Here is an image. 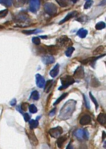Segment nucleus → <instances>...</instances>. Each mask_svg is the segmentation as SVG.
<instances>
[{"label":"nucleus","mask_w":106,"mask_h":149,"mask_svg":"<svg viewBox=\"0 0 106 149\" xmlns=\"http://www.w3.org/2000/svg\"><path fill=\"white\" fill-rule=\"evenodd\" d=\"M56 1L62 7H67L70 4V0H56Z\"/></svg>","instance_id":"obj_21"},{"label":"nucleus","mask_w":106,"mask_h":149,"mask_svg":"<svg viewBox=\"0 0 106 149\" xmlns=\"http://www.w3.org/2000/svg\"><path fill=\"white\" fill-rule=\"evenodd\" d=\"M53 80H49L46 82V83L45 84L44 86V91L46 93H48L50 90V89L52 87L53 85Z\"/></svg>","instance_id":"obj_18"},{"label":"nucleus","mask_w":106,"mask_h":149,"mask_svg":"<svg viewBox=\"0 0 106 149\" xmlns=\"http://www.w3.org/2000/svg\"><path fill=\"white\" fill-rule=\"evenodd\" d=\"M84 98L85 103V105H86V108L88 109H90V102H89V100L88 99V98L87 96H86L85 95H84Z\"/></svg>","instance_id":"obj_36"},{"label":"nucleus","mask_w":106,"mask_h":149,"mask_svg":"<svg viewBox=\"0 0 106 149\" xmlns=\"http://www.w3.org/2000/svg\"><path fill=\"white\" fill-rule=\"evenodd\" d=\"M15 22L24 23L28 20V15L25 13L20 12L15 16Z\"/></svg>","instance_id":"obj_8"},{"label":"nucleus","mask_w":106,"mask_h":149,"mask_svg":"<svg viewBox=\"0 0 106 149\" xmlns=\"http://www.w3.org/2000/svg\"><path fill=\"white\" fill-rule=\"evenodd\" d=\"M41 31L37 30V29H33V30H24L22 31V33L24 34H25L26 35H31V34H36L37 33L41 32Z\"/></svg>","instance_id":"obj_28"},{"label":"nucleus","mask_w":106,"mask_h":149,"mask_svg":"<svg viewBox=\"0 0 106 149\" xmlns=\"http://www.w3.org/2000/svg\"><path fill=\"white\" fill-rule=\"evenodd\" d=\"M77 14V11H73L71 13H68L67 15L66 16V17L63 20H62L61 21L59 22V24H62L66 22H67L68 20H69L70 19H72V17H74V16H76V15Z\"/></svg>","instance_id":"obj_16"},{"label":"nucleus","mask_w":106,"mask_h":149,"mask_svg":"<svg viewBox=\"0 0 106 149\" xmlns=\"http://www.w3.org/2000/svg\"><path fill=\"white\" fill-rule=\"evenodd\" d=\"M59 49V47L56 45V46H48L46 47V52L49 53L51 55H57L58 53V50Z\"/></svg>","instance_id":"obj_13"},{"label":"nucleus","mask_w":106,"mask_h":149,"mask_svg":"<svg viewBox=\"0 0 106 149\" xmlns=\"http://www.w3.org/2000/svg\"><path fill=\"white\" fill-rule=\"evenodd\" d=\"M40 37L42 38H43V39H44V38H47V37L46 36H41Z\"/></svg>","instance_id":"obj_49"},{"label":"nucleus","mask_w":106,"mask_h":149,"mask_svg":"<svg viewBox=\"0 0 106 149\" xmlns=\"http://www.w3.org/2000/svg\"><path fill=\"white\" fill-rule=\"evenodd\" d=\"M31 98H32L33 100H38L39 99V92L37 91H36V90H35L34 91H33L32 94H31Z\"/></svg>","instance_id":"obj_31"},{"label":"nucleus","mask_w":106,"mask_h":149,"mask_svg":"<svg viewBox=\"0 0 106 149\" xmlns=\"http://www.w3.org/2000/svg\"><path fill=\"white\" fill-rule=\"evenodd\" d=\"M106 55V54H104V55L98 56V57H94L87 58L86 59H85V60H84L82 61V62H83V64H85V65L90 63V65H91V66H92L93 67H94V65L95 64L96 61L97 60H98V59L101 58L102 57H104V56H105Z\"/></svg>","instance_id":"obj_10"},{"label":"nucleus","mask_w":106,"mask_h":149,"mask_svg":"<svg viewBox=\"0 0 106 149\" xmlns=\"http://www.w3.org/2000/svg\"><path fill=\"white\" fill-rule=\"evenodd\" d=\"M77 102L74 100H69L60 110L58 118L62 120H66L71 118L76 109Z\"/></svg>","instance_id":"obj_1"},{"label":"nucleus","mask_w":106,"mask_h":149,"mask_svg":"<svg viewBox=\"0 0 106 149\" xmlns=\"http://www.w3.org/2000/svg\"><path fill=\"white\" fill-rule=\"evenodd\" d=\"M106 4V0H103L99 4L100 6H104Z\"/></svg>","instance_id":"obj_45"},{"label":"nucleus","mask_w":106,"mask_h":149,"mask_svg":"<svg viewBox=\"0 0 106 149\" xmlns=\"http://www.w3.org/2000/svg\"><path fill=\"white\" fill-rule=\"evenodd\" d=\"M63 132V128L59 126L52 128L49 130V135L54 138H58Z\"/></svg>","instance_id":"obj_6"},{"label":"nucleus","mask_w":106,"mask_h":149,"mask_svg":"<svg viewBox=\"0 0 106 149\" xmlns=\"http://www.w3.org/2000/svg\"><path fill=\"white\" fill-rule=\"evenodd\" d=\"M88 34V31L86 29L84 28H81L77 32V35L81 38H84Z\"/></svg>","instance_id":"obj_24"},{"label":"nucleus","mask_w":106,"mask_h":149,"mask_svg":"<svg viewBox=\"0 0 106 149\" xmlns=\"http://www.w3.org/2000/svg\"><path fill=\"white\" fill-rule=\"evenodd\" d=\"M59 64H57L54 67L51 69L50 71L49 74L50 76L53 77V78H55L59 74Z\"/></svg>","instance_id":"obj_17"},{"label":"nucleus","mask_w":106,"mask_h":149,"mask_svg":"<svg viewBox=\"0 0 106 149\" xmlns=\"http://www.w3.org/2000/svg\"><path fill=\"white\" fill-rule=\"evenodd\" d=\"M91 121H92V118H91L90 116L88 115H85L81 118L79 122L82 126H85V125L90 123Z\"/></svg>","instance_id":"obj_14"},{"label":"nucleus","mask_w":106,"mask_h":149,"mask_svg":"<svg viewBox=\"0 0 106 149\" xmlns=\"http://www.w3.org/2000/svg\"><path fill=\"white\" fill-rule=\"evenodd\" d=\"M29 112L32 113V114H35L37 112V108L34 105V104H32L28 107Z\"/></svg>","instance_id":"obj_33"},{"label":"nucleus","mask_w":106,"mask_h":149,"mask_svg":"<svg viewBox=\"0 0 106 149\" xmlns=\"http://www.w3.org/2000/svg\"><path fill=\"white\" fill-rule=\"evenodd\" d=\"M45 13L50 16H54L57 13L58 7L53 3H46L44 7Z\"/></svg>","instance_id":"obj_4"},{"label":"nucleus","mask_w":106,"mask_h":149,"mask_svg":"<svg viewBox=\"0 0 106 149\" xmlns=\"http://www.w3.org/2000/svg\"><path fill=\"white\" fill-rule=\"evenodd\" d=\"M26 135H28L29 141L31 142V143L34 146L37 145L38 144V141L37 138V137L35 135V134L34 132V131L33 129H31L29 128V129L27 130L26 129Z\"/></svg>","instance_id":"obj_5"},{"label":"nucleus","mask_w":106,"mask_h":149,"mask_svg":"<svg viewBox=\"0 0 106 149\" xmlns=\"http://www.w3.org/2000/svg\"><path fill=\"white\" fill-rule=\"evenodd\" d=\"M106 24L104 22H100L98 23L95 26V28L97 30H101L102 29L105 28Z\"/></svg>","instance_id":"obj_29"},{"label":"nucleus","mask_w":106,"mask_h":149,"mask_svg":"<svg viewBox=\"0 0 106 149\" xmlns=\"http://www.w3.org/2000/svg\"><path fill=\"white\" fill-rule=\"evenodd\" d=\"M36 77V83L37 87L42 88L44 87L45 84V80L44 78L42 77L40 74H37L35 75Z\"/></svg>","instance_id":"obj_11"},{"label":"nucleus","mask_w":106,"mask_h":149,"mask_svg":"<svg viewBox=\"0 0 106 149\" xmlns=\"http://www.w3.org/2000/svg\"><path fill=\"white\" fill-rule=\"evenodd\" d=\"M89 137V133L88 131L87 130L85 129L84 130V135H83V139L86 140H88Z\"/></svg>","instance_id":"obj_40"},{"label":"nucleus","mask_w":106,"mask_h":149,"mask_svg":"<svg viewBox=\"0 0 106 149\" xmlns=\"http://www.w3.org/2000/svg\"><path fill=\"white\" fill-rule=\"evenodd\" d=\"M32 41L33 43L36 45H39L41 44V40L39 39V38H38V37H33Z\"/></svg>","instance_id":"obj_37"},{"label":"nucleus","mask_w":106,"mask_h":149,"mask_svg":"<svg viewBox=\"0 0 106 149\" xmlns=\"http://www.w3.org/2000/svg\"><path fill=\"white\" fill-rule=\"evenodd\" d=\"M57 45L59 48L60 47H71L72 45V41L71 39L66 35H62L61 36L57 38Z\"/></svg>","instance_id":"obj_3"},{"label":"nucleus","mask_w":106,"mask_h":149,"mask_svg":"<svg viewBox=\"0 0 106 149\" xmlns=\"http://www.w3.org/2000/svg\"><path fill=\"white\" fill-rule=\"evenodd\" d=\"M27 0H12L15 7H20L25 5Z\"/></svg>","instance_id":"obj_20"},{"label":"nucleus","mask_w":106,"mask_h":149,"mask_svg":"<svg viewBox=\"0 0 106 149\" xmlns=\"http://www.w3.org/2000/svg\"><path fill=\"white\" fill-rule=\"evenodd\" d=\"M68 93H64V94H63L61 96H60L58 99H57V100L55 101V102L54 103V106H55V105H58V104L60 102V101H61L62 100H63V99H64L65 98L67 97V96H68Z\"/></svg>","instance_id":"obj_32"},{"label":"nucleus","mask_w":106,"mask_h":149,"mask_svg":"<svg viewBox=\"0 0 106 149\" xmlns=\"http://www.w3.org/2000/svg\"><path fill=\"white\" fill-rule=\"evenodd\" d=\"M0 4L5 7H10L12 4V0H0Z\"/></svg>","instance_id":"obj_27"},{"label":"nucleus","mask_w":106,"mask_h":149,"mask_svg":"<svg viewBox=\"0 0 106 149\" xmlns=\"http://www.w3.org/2000/svg\"><path fill=\"white\" fill-rule=\"evenodd\" d=\"M103 147H104L105 149H106V141H105L104 143V145H103Z\"/></svg>","instance_id":"obj_48"},{"label":"nucleus","mask_w":106,"mask_h":149,"mask_svg":"<svg viewBox=\"0 0 106 149\" xmlns=\"http://www.w3.org/2000/svg\"></svg>","instance_id":"obj_51"},{"label":"nucleus","mask_w":106,"mask_h":149,"mask_svg":"<svg viewBox=\"0 0 106 149\" xmlns=\"http://www.w3.org/2000/svg\"><path fill=\"white\" fill-rule=\"evenodd\" d=\"M89 96H90V97L91 98V100L92 101V102L94 103V104L95 105L96 110H97L98 107H99V105H98V102H97V100L95 99V98L93 97L92 93L91 92H89Z\"/></svg>","instance_id":"obj_34"},{"label":"nucleus","mask_w":106,"mask_h":149,"mask_svg":"<svg viewBox=\"0 0 106 149\" xmlns=\"http://www.w3.org/2000/svg\"><path fill=\"white\" fill-rule=\"evenodd\" d=\"M28 107H28V103L24 102L22 104V105H21V109H22V111H27V110H28Z\"/></svg>","instance_id":"obj_39"},{"label":"nucleus","mask_w":106,"mask_h":149,"mask_svg":"<svg viewBox=\"0 0 106 149\" xmlns=\"http://www.w3.org/2000/svg\"><path fill=\"white\" fill-rule=\"evenodd\" d=\"M23 115H24V120H25L26 122L30 120V119H31V118H30V115H29L28 114V113H25V114H23Z\"/></svg>","instance_id":"obj_41"},{"label":"nucleus","mask_w":106,"mask_h":149,"mask_svg":"<svg viewBox=\"0 0 106 149\" xmlns=\"http://www.w3.org/2000/svg\"><path fill=\"white\" fill-rule=\"evenodd\" d=\"M16 110H17L18 111H19L21 114H23V111H22V109H21V107H20L19 106H17V107H16Z\"/></svg>","instance_id":"obj_44"},{"label":"nucleus","mask_w":106,"mask_h":149,"mask_svg":"<svg viewBox=\"0 0 106 149\" xmlns=\"http://www.w3.org/2000/svg\"><path fill=\"white\" fill-rule=\"evenodd\" d=\"M74 135L76 138L79 140H83V135H84V130L83 129H78L74 133Z\"/></svg>","instance_id":"obj_23"},{"label":"nucleus","mask_w":106,"mask_h":149,"mask_svg":"<svg viewBox=\"0 0 106 149\" xmlns=\"http://www.w3.org/2000/svg\"><path fill=\"white\" fill-rule=\"evenodd\" d=\"M93 3V1H92V0H88L84 5V8L86 9H86L89 8L92 5Z\"/></svg>","instance_id":"obj_35"},{"label":"nucleus","mask_w":106,"mask_h":149,"mask_svg":"<svg viewBox=\"0 0 106 149\" xmlns=\"http://www.w3.org/2000/svg\"><path fill=\"white\" fill-rule=\"evenodd\" d=\"M48 0H40V2H41L42 3H44L45 2L47 1Z\"/></svg>","instance_id":"obj_50"},{"label":"nucleus","mask_w":106,"mask_h":149,"mask_svg":"<svg viewBox=\"0 0 106 149\" xmlns=\"http://www.w3.org/2000/svg\"><path fill=\"white\" fill-rule=\"evenodd\" d=\"M42 61L45 65H49L55 62V60L53 56L45 55L43 57H42Z\"/></svg>","instance_id":"obj_12"},{"label":"nucleus","mask_w":106,"mask_h":149,"mask_svg":"<svg viewBox=\"0 0 106 149\" xmlns=\"http://www.w3.org/2000/svg\"><path fill=\"white\" fill-rule=\"evenodd\" d=\"M8 12V11L7 9H5V10L0 11V19L5 17L7 15Z\"/></svg>","instance_id":"obj_38"},{"label":"nucleus","mask_w":106,"mask_h":149,"mask_svg":"<svg viewBox=\"0 0 106 149\" xmlns=\"http://www.w3.org/2000/svg\"><path fill=\"white\" fill-rule=\"evenodd\" d=\"M67 138L66 136H61L57 139V144L59 148H62L63 147L65 141L67 140Z\"/></svg>","instance_id":"obj_19"},{"label":"nucleus","mask_w":106,"mask_h":149,"mask_svg":"<svg viewBox=\"0 0 106 149\" xmlns=\"http://www.w3.org/2000/svg\"><path fill=\"white\" fill-rule=\"evenodd\" d=\"M90 85L92 87L97 88L100 85V82H99V80L97 79L96 77H92V80H91Z\"/></svg>","instance_id":"obj_22"},{"label":"nucleus","mask_w":106,"mask_h":149,"mask_svg":"<svg viewBox=\"0 0 106 149\" xmlns=\"http://www.w3.org/2000/svg\"><path fill=\"white\" fill-rule=\"evenodd\" d=\"M75 50V48L73 47H69L67 49V50L65 52V55L67 56V57H71L72 54L73 53Z\"/></svg>","instance_id":"obj_30"},{"label":"nucleus","mask_w":106,"mask_h":149,"mask_svg":"<svg viewBox=\"0 0 106 149\" xmlns=\"http://www.w3.org/2000/svg\"><path fill=\"white\" fill-rule=\"evenodd\" d=\"M16 99L14 98V99L10 102V105L12 106H14L16 105Z\"/></svg>","instance_id":"obj_42"},{"label":"nucleus","mask_w":106,"mask_h":149,"mask_svg":"<svg viewBox=\"0 0 106 149\" xmlns=\"http://www.w3.org/2000/svg\"><path fill=\"white\" fill-rule=\"evenodd\" d=\"M40 0H29V9L31 12L35 13L40 7Z\"/></svg>","instance_id":"obj_7"},{"label":"nucleus","mask_w":106,"mask_h":149,"mask_svg":"<svg viewBox=\"0 0 106 149\" xmlns=\"http://www.w3.org/2000/svg\"><path fill=\"white\" fill-rule=\"evenodd\" d=\"M104 50V47L103 46H99L96 48L93 52V55H98L102 53Z\"/></svg>","instance_id":"obj_26"},{"label":"nucleus","mask_w":106,"mask_h":149,"mask_svg":"<svg viewBox=\"0 0 106 149\" xmlns=\"http://www.w3.org/2000/svg\"><path fill=\"white\" fill-rule=\"evenodd\" d=\"M97 121L102 126H106V114L104 113L99 114L97 117Z\"/></svg>","instance_id":"obj_15"},{"label":"nucleus","mask_w":106,"mask_h":149,"mask_svg":"<svg viewBox=\"0 0 106 149\" xmlns=\"http://www.w3.org/2000/svg\"><path fill=\"white\" fill-rule=\"evenodd\" d=\"M106 138V133H105V131H103V132H102V140H105Z\"/></svg>","instance_id":"obj_46"},{"label":"nucleus","mask_w":106,"mask_h":149,"mask_svg":"<svg viewBox=\"0 0 106 149\" xmlns=\"http://www.w3.org/2000/svg\"><path fill=\"white\" fill-rule=\"evenodd\" d=\"M70 1L73 2L74 3H76L78 1V0H70Z\"/></svg>","instance_id":"obj_47"},{"label":"nucleus","mask_w":106,"mask_h":149,"mask_svg":"<svg viewBox=\"0 0 106 149\" xmlns=\"http://www.w3.org/2000/svg\"><path fill=\"white\" fill-rule=\"evenodd\" d=\"M62 86L58 88V90H62L68 88L69 86L75 83V80L73 77L70 75H64L60 78Z\"/></svg>","instance_id":"obj_2"},{"label":"nucleus","mask_w":106,"mask_h":149,"mask_svg":"<svg viewBox=\"0 0 106 149\" xmlns=\"http://www.w3.org/2000/svg\"><path fill=\"white\" fill-rule=\"evenodd\" d=\"M74 77L75 78L78 79H81L84 78L85 72L84 68L83 66H79L75 70L74 73Z\"/></svg>","instance_id":"obj_9"},{"label":"nucleus","mask_w":106,"mask_h":149,"mask_svg":"<svg viewBox=\"0 0 106 149\" xmlns=\"http://www.w3.org/2000/svg\"><path fill=\"white\" fill-rule=\"evenodd\" d=\"M55 113H56V108L52 110V111H51L50 112V114H49L50 117H53V116H54V115H55Z\"/></svg>","instance_id":"obj_43"},{"label":"nucleus","mask_w":106,"mask_h":149,"mask_svg":"<svg viewBox=\"0 0 106 149\" xmlns=\"http://www.w3.org/2000/svg\"><path fill=\"white\" fill-rule=\"evenodd\" d=\"M29 128L31 129H33L36 128L38 126V122L37 120H31L29 121Z\"/></svg>","instance_id":"obj_25"}]
</instances>
